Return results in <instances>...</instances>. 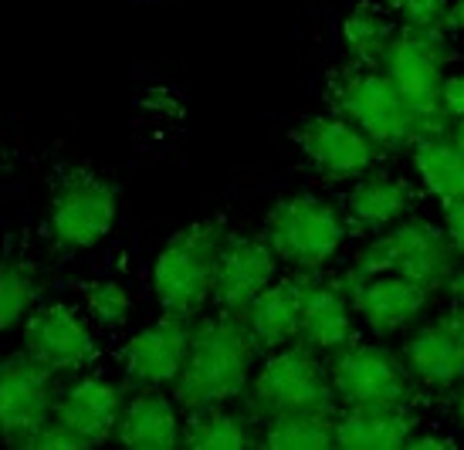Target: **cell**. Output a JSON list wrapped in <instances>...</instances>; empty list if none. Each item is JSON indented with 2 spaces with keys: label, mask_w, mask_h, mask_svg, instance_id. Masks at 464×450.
Segmentation results:
<instances>
[{
  "label": "cell",
  "mask_w": 464,
  "mask_h": 450,
  "mask_svg": "<svg viewBox=\"0 0 464 450\" xmlns=\"http://www.w3.org/2000/svg\"><path fill=\"white\" fill-rule=\"evenodd\" d=\"M255 356L258 342L241 315L220 311L214 319H200L194 325L190 356L173 383V399L180 403V410L197 413L245 397Z\"/></svg>",
  "instance_id": "cell-1"
},
{
  "label": "cell",
  "mask_w": 464,
  "mask_h": 450,
  "mask_svg": "<svg viewBox=\"0 0 464 450\" xmlns=\"http://www.w3.org/2000/svg\"><path fill=\"white\" fill-rule=\"evenodd\" d=\"M220 244V220H197L160 247L153 261V295L160 309L194 319L207 302H214Z\"/></svg>",
  "instance_id": "cell-2"
},
{
  "label": "cell",
  "mask_w": 464,
  "mask_h": 450,
  "mask_svg": "<svg viewBox=\"0 0 464 450\" xmlns=\"http://www.w3.org/2000/svg\"><path fill=\"white\" fill-rule=\"evenodd\" d=\"M247 410L271 420L282 413H333L335 393L329 379V362L319 359V349L305 342H288L271 349V356L261 362V369L245 389Z\"/></svg>",
  "instance_id": "cell-3"
},
{
  "label": "cell",
  "mask_w": 464,
  "mask_h": 450,
  "mask_svg": "<svg viewBox=\"0 0 464 450\" xmlns=\"http://www.w3.org/2000/svg\"><path fill=\"white\" fill-rule=\"evenodd\" d=\"M349 220L319 193H292L268 210L265 241L278 261L315 274L346 244Z\"/></svg>",
  "instance_id": "cell-4"
},
{
  "label": "cell",
  "mask_w": 464,
  "mask_h": 450,
  "mask_svg": "<svg viewBox=\"0 0 464 450\" xmlns=\"http://www.w3.org/2000/svg\"><path fill=\"white\" fill-rule=\"evenodd\" d=\"M333 105L339 116L373 139L376 149L413 146V139L424 132V122L413 116V109L403 102V95L383 68L370 64L343 68L333 81Z\"/></svg>",
  "instance_id": "cell-5"
},
{
  "label": "cell",
  "mask_w": 464,
  "mask_h": 450,
  "mask_svg": "<svg viewBox=\"0 0 464 450\" xmlns=\"http://www.w3.org/2000/svg\"><path fill=\"white\" fill-rule=\"evenodd\" d=\"M353 268L370 274H400L434 292L451 284L458 271V251L451 247L444 227H434L420 217H403L390 231L376 234V241L362 247Z\"/></svg>",
  "instance_id": "cell-6"
},
{
  "label": "cell",
  "mask_w": 464,
  "mask_h": 450,
  "mask_svg": "<svg viewBox=\"0 0 464 450\" xmlns=\"http://www.w3.org/2000/svg\"><path fill=\"white\" fill-rule=\"evenodd\" d=\"M444 62H448L444 27H427V31L403 27L393 34L383 64H380L403 95V102L413 109V116L424 122V129L444 122V109H440Z\"/></svg>",
  "instance_id": "cell-7"
},
{
  "label": "cell",
  "mask_w": 464,
  "mask_h": 450,
  "mask_svg": "<svg viewBox=\"0 0 464 450\" xmlns=\"http://www.w3.org/2000/svg\"><path fill=\"white\" fill-rule=\"evenodd\" d=\"M333 393L346 407H390L407 410L413 399V379L407 362L397 359L387 346L373 342H349L333 352L329 362Z\"/></svg>",
  "instance_id": "cell-8"
},
{
  "label": "cell",
  "mask_w": 464,
  "mask_h": 450,
  "mask_svg": "<svg viewBox=\"0 0 464 450\" xmlns=\"http://www.w3.org/2000/svg\"><path fill=\"white\" fill-rule=\"evenodd\" d=\"M119 190L99 173H68L48 200V234L65 251H92L112 234Z\"/></svg>",
  "instance_id": "cell-9"
},
{
  "label": "cell",
  "mask_w": 464,
  "mask_h": 450,
  "mask_svg": "<svg viewBox=\"0 0 464 450\" xmlns=\"http://www.w3.org/2000/svg\"><path fill=\"white\" fill-rule=\"evenodd\" d=\"M292 139H295L298 153L312 163V169L333 183L356 180L362 173H370L376 159L373 139L339 112L335 116H305L292 129Z\"/></svg>",
  "instance_id": "cell-10"
},
{
  "label": "cell",
  "mask_w": 464,
  "mask_h": 450,
  "mask_svg": "<svg viewBox=\"0 0 464 450\" xmlns=\"http://www.w3.org/2000/svg\"><path fill=\"white\" fill-rule=\"evenodd\" d=\"M54 376L27 352L0 366V440L21 447L54 413Z\"/></svg>",
  "instance_id": "cell-11"
},
{
  "label": "cell",
  "mask_w": 464,
  "mask_h": 450,
  "mask_svg": "<svg viewBox=\"0 0 464 450\" xmlns=\"http://www.w3.org/2000/svg\"><path fill=\"white\" fill-rule=\"evenodd\" d=\"M339 284L346 288L349 305L362 319V325L376 335H390L407 329L411 321L424 315L430 292L424 284L400 278V274H370V271L349 268Z\"/></svg>",
  "instance_id": "cell-12"
},
{
  "label": "cell",
  "mask_w": 464,
  "mask_h": 450,
  "mask_svg": "<svg viewBox=\"0 0 464 450\" xmlns=\"http://www.w3.org/2000/svg\"><path fill=\"white\" fill-rule=\"evenodd\" d=\"M21 339H24L27 356L44 362L52 373H78L99 352L89 321L62 302L31 309L21 325Z\"/></svg>",
  "instance_id": "cell-13"
},
{
  "label": "cell",
  "mask_w": 464,
  "mask_h": 450,
  "mask_svg": "<svg viewBox=\"0 0 464 450\" xmlns=\"http://www.w3.org/2000/svg\"><path fill=\"white\" fill-rule=\"evenodd\" d=\"M190 342H194L190 315L167 311L163 319H156L153 325H146V329L126 339L119 362H122V369L132 383L173 386L187 356H190Z\"/></svg>",
  "instance_id": "cell-14"
},
{
  "label": "cell",
  "mask_w": 464,
  "mask_h": 450,
  "mask_svg": "<svg viewBox=\"0 0 464 450\" xmlns=\"http://www.w3.org/2000/svg\"><path fill=\"white\" fill-rule=\"evenodd\" d=\"M275 271H278V254L265 237L224 234L218 278H214V305L220 311L241 315L275 282Z\"/></svg>",
  "instance_id": "cell-15"
},
{
  "label": "cell",
  "mask_w": 464,
  "mask_h": 450,
  "mask_svg": "<svg viewBox=\"0 0 464 450\" xmlns=\"http://www.w3.org/2000/svg\"><path fill=\"white\" fill-rule=\"evenodd\" d=\"M403 362L417 383L434 389L464 383V305L420 325L403 346Z\"/></svg>",
  "instance_id": "cell-16"
},
{
  "label": "cell",
  "mask_w": 464,
  "mask_h": 450,
  "mask_svg": "<svg viewBox=\"0 0 464 450\" xmlns=\"http://www.w3.org/2000/svg\"><path fill=\"white\" fill-rule=\"evenodd\" d=\"M126 397L119 383L105 376H82L54 399V420H62L68 430H75L85 440V447H99L116 434Z\"/></svg>",
  "instance_id": "cell-17"
},
{
  "label": "cell",
  "mask_w": 464,
  "mask_h": 450,
  "mask_svg": "<svg viewBox=\"0 0 464 450\" xmlns=\"http://www.w3.org/2000/svg\"><path fill=\"white\" fill-rule=\"evenodd\" d=\"M353 305L346 288L339 282H319L305 271V292H302V325L298 339L319 352H339L353 342Z\"/></svg>",
  "instance_id": "cell-18"
},
{
  "label": "cell",
  "mask_w": 464,
  "mask_h": 450,
  "mask_svg": "<svg viewBox=\"0 0 464 450\" xmlns=\"http://www.w3.org/2000/svg\"><path fill=\"white\" fill-rule=\"evenodd\" d=\"M116 437L122 447H132V450L180 447V437H183L180 403L163 397L156 386H146L142 393L126 399L116 426Z\"/></svg>",
  "instance_id": "cell-19"
},
{
  "label": "cell",
  "mask_w": 464,
  "mask_h": 450,
  "mask_svg": "<svg viewBox=\"0 0 464 450\" xmlns=\"http://www.w3.org/2000/svg\"><path fill=\"white\" fill-rule=\"evenodd\" d=\"M302 292H305V271L295 278L271 282L245 311L247 332L255 335L258 349H282L298 339L302 325Z\"/></svg>",
  "instance_id": "cell-20"
},
{
  "label": "cell",
  "mask_w": 464,
  "mask_h": 450,
  "mask_svg": "<svg viewBox=\"0 0 464 450\" xmlns=\"http://www.w3.org/2000/svg\"><path fill=\"white\" fill-rule=\"evenodd\" d=\"M413 204L411 187L393 173H362L346 193V220L353 227L380 234L407 217Z\"/></svg>",
  "instance_id": "cell-21"
},
{
  "label": "cell",
  "mask_w": 464,
  "mask_h": 450,
  "mask_svg": "<svg viewBox=\"0 0 464 450\" xmlns=\"http://www.w3.org/2000/svg\"><path fill=\"white\" fill-rule=\"evenodd\" d=\"M413 420L407 410L349 407L333 424V447L343 450H400L411 444Z\"/></svg>",
  "instance_id": "cell-22"
},
{
  "label": "cell",
  "mask_w": 464,
  "mask_h": 450,
  "mask_svg": "<svg viewBox=\"0 0 464 450\" xmlns=\"http://www.w3.org/2000/svg\"><path fill=\"white\" fill-rule=\"evenodd\" d=\"M413 169L424 190L438 196L440 204L464 196V153L451 142V136L440 132V126L424 129L413 139Z\"/></svg>",
  "instance_id": "cell-23"
},
{
  "label": "cell",
  "mask_w": 464,
  "mask_h": 450,
  "mask_svg": "<svg viewBox=\"0 0 464 450\" xmlns=\"http://www.w3.org/2000/svg\"><path fill=\"white\" fill-rule=\"evenodd\" d=\"M393 34H397V31L390 24V14L383 11V7L370 4V0L356 4V7L346 14V21H343V48H346L353 64L380 68Z\"/></svg>",
  "instance_id": "cell-24"
},
{
  "label": "cell",
  "mask_w": 464,
  "mask_h": 450,
  "mask_svg": "<svg viewBox=\"0 0 464 450\" xmlns=\"http://www.w3.org/2000/svg\"><path fill=\"white\" fill-rule=\"evenodd\" d=\"M255 444L247 424L224 407H207L183 420L180 447L190 450H245Z\"/></svg>",
  "instance_id": "cell-25"
},
{
  "label": "cell",
  "mask_w": 464,
  "mask_h": 450,
  "mask_svg": "<svg viewBox=\"0 0 464 450\" xmlns=\"http://www.w3.org/2000/svg\"><path fill=\"white\" fill-rule=\"evenodd\" d=\"M261 444L271 450H325L333 447V420L329 413H282L265 420Z\"/></svg>",
  "instance_id": "cell-26"
},
{
  "label": "cell",
  "mask_w": 464,
  "mask_h": 450,
  "mask_svg": "<svg viewBox=\"0 0 464 450\" xmlns=\"http://www.w3.org/2000/svg\"><path fill=\"white\" fill-rule=\"evenodd\" d=\"M38 302V282L17 257H0V335L24 325Z\"/></svg>",
  "instance_id": "cell-27"
},
{
  "label": "cell",
  "mask_w": 464,
  "mask_h": 450,
  "mask_svg": "<svg viewBox=\"0 0 464 450\" xmlns=\"http://www.w3.org/2000/svg\"><path fill=\"white\" fill-rule=\"evenodd\" d=\"M85 311L89 319L99 325V329H109L116 332L122 329L132 315V295L126 292V284L116 282V278H99L85 288Z\"/></svg>",
  "instance_id": "cell-28"
},
{
  "label": "cell",
  "mask_w": 464,
  "mask_h": 450,
  "mask_svg": "<svg viewBox=\"0 0 464 450\" xmlns=\"http://www.w3.org/2000/svg\"><path fill=\"white\" fill-rule=\"evenodd\" d=\"M448 0H387V11L397 17L403 27L427 31V27H444L448 17Z\"/></svg>",
  "instance_id": "cell-29"
},
{
  "label": "cell",
  "mask_w": 464,
  "mask_h": 450,
  "mask_svg": "<svg viewBox=\"0 0 464 450\" xmlns=\"http://www.w3.org/2000/svg\"><path fill=\"white\" fill-rule=\"evenodd\" d=\"M21 447H31V450H82L85 447V440L78 437L75 430H68L62 420H44V424L31 434V437L21 444Z\"/></svg>",
  "instance_id": "cell-30"
},
{
  "label": "cell",
  "mask_w": 464,
  "mask_h": 450,
  "mask_svg": "<svg viewBox=\"0 0 464 450\" xmlns=\"http://www.w3.org/2000/svg\"><path fill=\"white\" fill-rule=\"evenodd\" d=\"M440 227L448 234L451 247L458 251V257H464V196L461 200H448L440 206Z\"/></svg>",
  "instance_id": "cell-31"
},
{
  "label": "cell",
  "mask_w": 464,
  "mask_h": 450,
  "mask_svg": "<svg viewBox=\"0 0 464 450\" xmlns=\"http://www.w3.org/2000/svg\"><path fill=\"white\" fill-rule=\"evenodd\" d=\"M440 109H444V119H464V72L444 78V85H440Z\"/></svg>",
  "instance_id": "cell-32"
},
{
  "label": "cell",
  "mask_w": 464,
  "mask_h": 450,
  "mask_svg": "<svg viewBox=\"0 0 464 450\" xmlns=\"http://www.w3.org/2000/svg\"><path fill=\"white\" fill-rule=\"evenodd\" d=\"M407 447H411V450H451L454 440L444 437V434H420V430H413Z\"/></svg>",
  "instance_id": "cell-33"
},
{
  "label": "cell",
  "mask_w": 464,
  "mask_h": 450,
  "mask_svg": "<svg viewBox=\"0 0 464 450\" xmlns=\"http://www.w3.org/2000/svg\"><path fill=\"white\" fill-rule=\"evenodd\" d=\"M444 27H451V31H464V0H451L448 17H444Z\"/></svg>",
  "instance_id": "cell-34"
},
{
  "label": "cell",
  "mask_w": 464,
  "mask_h": 450,
  "mask_svg": "<svg viewBox=\"0 0 464 450\" xmlns=\"http://www.w3.org/2000/svg\"><path fill=\"white\" fill-rule=\"evenodd\" d=\"M448 136H451V142L464 153V119H458V122H454V129L448 132Z\"/></svg>",
  "instance_id": "cell-35"
},
{
  "label": "cell",
  "mask_w": 464,
  "mask_h": 450,
  "mask_svg": "<svg viewBox=\"0 0 464 450\" xmlns=\"http://www.w3.org/2000/svg\"><path fill=\"white\" fill-rule=\"evenodd\" d=\"M451 292L458 295V302L464 305V268L461 271H454V278H451Z\"/></svg>",
  "instance_id": "cell-36"
},
{
  "label": "cell",
  "mask_w": 464,
  "mask_h": 450,
  "mask_svg": "<svg viewBox=\"0 0 464 450\" xmlns=\"http://www.w3.org/2000/svg\"><path fill=\"white\" fill-rule=\"evenodd\" d=\"M454 416H458V424L464 426V386H461V393H458V403H454Z\"/></svg>",
  "instance_id": "cell-37"
}]
</instances>
